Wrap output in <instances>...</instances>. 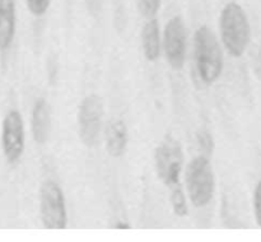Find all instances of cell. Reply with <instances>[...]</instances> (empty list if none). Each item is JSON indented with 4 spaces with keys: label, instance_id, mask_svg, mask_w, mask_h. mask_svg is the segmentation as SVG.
I'll return each mask as SVG.
<instances>
[{
    "label": "cell",
    "instance_id": "obj_1",
    "mask_svg": "<svg viewBox=\"0 0 261 242\" xmlns=\"http://www.w3.org/2000/svg\"><path fill=\"white\" fill-rule=\"evenodd\" d=\"M194 53L200 80L206 86L216 83L224 69L223 50L208 25H201L194 33Z\"/></svg>",
    "mask_w": 261,
    "mask_h": 242
},
{
    "label": "cell",
    "instance_id": "obj_2",
    "mask_svg": "<svg viewBox=\"0 0 261 242\" xmlns=\"http://www.w3.org/2000/svg\"><path fill=\"white\" fill-rule=\"evenodd\" d=\"M219 31L227 52L233 58H241L251 40V25L246 12L239 3L231 2L224 5L219 15Z\"/></svg>",
    "mask_w": 261,
    "mask_h": 242
},
{
    "label": "cell",
    "instance_id": "obj_3",
    "mask_svg": "<svg viewBox=\"0 0 261 242\" xmlns=\"http://www.w3.org/2000/svg\"><path fill=\"white\" fill-rule=\"evenodd\" d=\"M185 185L189 200L195 208L211 204L216 193V175L208 155H198L189 162L185 170Z\"/></svg>",
    "mask_w": 261,
    "mask_h": 242
},
{
    "label": "cell",
    "instance_id": "obj_4",
    "mask_svg": "<svg viewBox=\"0 0 261 242\" xmlns=\"http://www.w3.org/2000/svg\"><path fill=\"white\" fill-rule=\"evenodd\" d=\"M155 172L161 182L168 187L180 185L184 166V149L178 140L166 137L154 152Z\"/></svg>",
    "mask_w": 261,
    "mask_h": 242
},
{
    "label": "cell",
    "instance_id": "obj_5",
    "mask_svg": "<svg viewBox=\"0 0 261 242\" xmlns=\"http://www.w3.org/2000/svg\"><path fill=\"white\" fill-rule=\"evenodd\" d=\"M40 219L47 229H65L68 226L65 195L55 181L47 180L41 186Z\"/></svg>",
    "mask_w": 261,
    "mask_h": 242
},
{
    "label": "cell",
    "instance_id": "obj_6",
    "mask_svg": "<svg viewBox=\"0 0 261 242\" xmlns=\"http://www.w3.org/2000/svg\"><path fill=\"white\" fill-rule=\"evenodd\" d=\"M103 101L98 94H88L78 107V135L86 147L93 148L98 143L103 120Z\"/></svg>",
    "mask_w": 261,
    "mask_h": 242
},
{
    "label": "cell",
    "instance_id": "obj_7",
    "mask_svg": "<svg viewBox=\"0 0 261 242\" xmlns=\"http://www.w3.org/2000/svg\"><path fill=\"white\" fill-rule=\"evenodd\" d=\"M188 36L182 18L172 17L165 25L162 38V50L168 65L175 70H181L185 65Z\"/></svg>",
    "mask_w": 261,
    "mask_h": 242
},
{
    "label": "cell",
    "instance_id": "obj_8",
    "mask_svg": "<svg viewBox=\"0 0 261 242\" xmlns=\"http://www.w3.org/2000/svg\"><path fill=\"white\" fill-rule=\"evenodd\" d=\"M2 145L5 159L9 163L18 162L24 152V121L17 110H10L3 120Z\"/></svg>",
    "mask_w": 261,
    "mask_h": 242
},
{
    "label": "cell",
    "instance_id": "obj_9",
    "mask_svg": "<svg viewBox=\"0 0 261 242\" xmlns=\"http://www.w3.org/2000/svg\"><path fill=\"white\" fill-rule=\"evenodd\" d=\"M31 130L32 137L37 144H45L51 132V112L47 101L38 98L35 102L31 115Z\"/></svg>",
    "mask_w": 261,
    "mask_h": 242
},
{
    "label": "cell",
    "instance_id": "obj_10",
    "mask_svg": "<svg viewBox=\"0 0 261 242\" xmlns=\"http://www.w3.org/2000/svg\"><path fill=\"white\" fill-rule=\"evenodd\" d=\"M17 31L15 0H0V51L10 47Z\"/></svg>",
    "mask_w": 261,
    "mask_h": 242
},
{
    "label": "cell",
    "instance_id": "obj_11",
    "mask_svg": "<svg viewBox=\"0 0 261 242\" xmlns=\"http://www.w3.org/2000/svg\"><path fill=\"white\" fill-rule=\"evenodd\" d=\"M142 48L144 58L150 63L160 59L162 52V37L157 18H150L145 22L142 30Z\"/></svg>",
    "mask_w": 261,
    "mask_h": 242
},
{
    "label": "cell",
    "instance_id": "obj_12",
    "mask_svg": "<svg viewBox=\"0 0 261 242\" xmlns=\"http://www.w3.org/2000/svg\"><path fill=\"white\" fill-rule=\"evenodd\" d=\"M129 143L127 126L122 120H116L109 126L106 132V150L112 158H120L125 154Z\"/></svg>",
    "mask_w": 261,
    "mask_h": 242
},
{
    "label": "cell",
    "instance_id": "obj_13",
    "mask_svg": "<svg viewBox=\"0 0 261 242\" xmlns=\"http://www.w3.org/2000/svg\"><path fill=\"white\" fill-rule=\"evenodd\" d=\"M171 206L175 213V216L180 217V218H185L189 214V205L188 199H186L185 193L181 189L180 185H176L171 187V195H170Z\"/></svg>",
    "mask_w": 261,
    "mask_h": 242
},
{
    "label": "cell",
    "instance_id": "obj_14",
    "mask_svg": "<svg viewBox=\"0 0 261 242\" xmlns=\"http://www.w3.org/2000/svg\"><path fill=\"white\" fill-rule=\"evenodd\" d=\"M139 13L147 19L155 18L162 5V0H137Z\"/></svg>",
    "mask_w": 261,
    "mask_h": 242
},
{
    "label": "cell",
    "instance_id": "obj_15",
    "mask_svg": "<svg viewBox=\"0 0 261 242\" xmlns=\"http://www.w3.org/2000/svg\"><path fill=\"white\" fill-rule=\"evenodd\" d=\"M28 10L35 17H42L48 10L51 5V0H25Z\"/></svg>",
    "mask_w": 261,
    "mask_h": 242
},
{
    "label": "cell",
    "instance_id": "obj_16",
    "mask_svg": "<svg viewBox=\"0 0 261 242\" xmlns=\"http://www.w3.org/2000/svg\"><path fill=\"white\" fill-rule=\"evenodd\" d=\"M252 206H254V216L256 224L261 228V180L256 183L252 198Z\"/></svg>",
    "mask_w": 261,
    "mask_h": 242
},
{
    "label": "cell",
    "instance_id": "obj_17",
    "mask_svg": "<svg viewBox=\"0 0 261 242\" xmlns=\"http://www.w3.org/2000/svg\"><path fill=\"white\" fill-rule=\"evenodd\" d=\"M198 140H199V145H200L201 150L206 153V155H211L212 152H213V148H214V143L213 139H212L211 135L208 132L203 131L198 135Z\"/></svg>",
    "mask_w": 261,
    "mask_h": 242
},
{
    "label": "cell",
    "instance_id": "obj_18",
    "mask_svg": "<svg viewBox=\"0 0 261 242\" xmlns=\"http://www.w3.org/2000/svg\"><path fill=\"white\" fill-rule=\"evenodd\" d=\"M115 228H117V229H129V228H132V226H130L129 223H124V222H119V223L115 224Z\"/></svg>",
    "mask_w": 261,
    "mask_h": 242
}]
</instances>
